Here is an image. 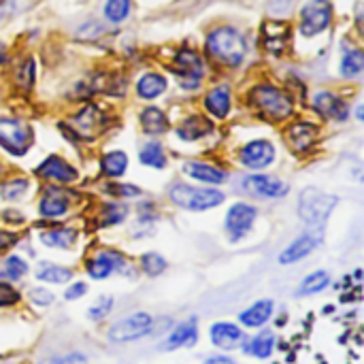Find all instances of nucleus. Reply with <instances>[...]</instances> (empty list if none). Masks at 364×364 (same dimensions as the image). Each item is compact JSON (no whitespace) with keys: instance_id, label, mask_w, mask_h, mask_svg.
Listing matches in <instances>:
<instances>
[{"instance_id":"32","label":"nucleus","mask_w":364,"mask_h":364,"mask_svg":"<svg viewBox=\"0 0 364 364\" xmlns=\"http://www.w3.org/2000/svg\"><path fill=\"white\" fill-rule=\"evenodd\" d=\"M128 166V156L124 151H111L102 158V173L107 177H119Z\"/></svg>"},{"instance_id":"5","label":"nucleus","mask_w":364,"mask_h":364,"mask_svg":"<svg viewBox=\"0 0 364 364\" xmlns=\"http://www.w3.org/2000/svg\"><path fill=\"white\" fill-rule=\"evenodd\" d=\"M149 333H151V316L139 311V314H132V316L119 320L117 324H113L109 331V339L113 343H128V341H136Z\"/></svg>"},{"instance_id":"34","label":"nucleus","mask_w":364,"mask_h":364,"mask_svg":"<svg viewBox=\"0 0 364 364\" xmlns=\"http://www.w3.org/2000/svg\"><path fill=\"white\" fill-rule=\"evenodd\" d=\"M364 68V55L363 51L354 49V51H348L341 60V73L346 77H358Z\"/></svg>"},{"instance_id":"14","label":"nucleus","mask_w":364,"mask_h":364,"mask_svg":"<svg viewBox=\"0 0 364 364\" xmlns=\"http://www.w3.org/2000/svg\"><path fill=\"white\" fill-rule=\"evenodd\" d=\"M124 260L115 252H100L94 258L87 260V275L92 279H107L117 267H122Z\"/></svg>"},{"instance_id":"27","label":"nucleus","mask_w":364,"mask_h":364,"mask_svg":"<svg viewBox=\"0 0 364 364\" xmlns=\"http://www.w3.org/2000/svg\"><path fill=\"white\" fill-rule=\"evenodd\" d=\"M136 90H139V96H143V98L151 100V98L160 96V94L166 90V79H164L162 75H156V73L143 75V77L139 79Z\"/></svg>"},{"instance_id":"24","label":"nucleus","mask_w":364,"mask_h":364,"mask_svg":"<svg viewBox=\"0 0 364 364\" xmlns=\"http://www.w3.org/2000/svg\"><path fill=\"white\" fill-rule=\"evenodd\" d=\"M141 124H143V130L149 134H162L168 130V119L158 107H147L141 113Z\"/></svg>"},{"instance_id":"22","label":"nucleus","mask_w":364,"mask_h":364,"mask_svg":"<svg viewBox=\"0 0 364 364\" xmlns=\"http://www.w3.org/2000/svg\"><path fill=\"white\" fill-rule=\"evenodd\" d=\"M209 132H211V122L200 115H192V117L183 119L181 126L177 128V136L183 141H198V139L207 136Z\"/></svg>"},{"instance_id":"28","label":"nucleus","mask_w":364,"mask_h":364,"mask_svg":"<svg viewBox=\"0 0 364 364\" xmlns=\"http://www.w3.org/2000/svg\"><path fill=\"white\" fill-rule=\"evenodd\" d=\"M288 136H290L292 145H294L299 151H303V149H307V147L314 143V139H316V128H314L311 124H307V122H301V124H294V126L288 130Z\"/></svg>"},{"instance_id":"4","label":"nucleus","mask_w":364,"mask_h":364,"mask_svg":"<svg viewBox=\"0 0 364 364\" xmlns=\"http://www.w3.org/2000/svg\"><path fill=\"white\" fill-rule=\"evenodd\" d=\"M252 102L271 119H286L292 113V100L273 85H260L252 92Z\"/></svg>"},{"instance_id":"16","label":"nucleus","mask_w":364,"mask_h":364,"mask_svg":"<svg viewBox=\"0 0 364 364\" xmlns=\"http://www.w3.org/2000/svg\"><path fill=\"white\" fill-rule=\"evenodd\" d=\"M320 243V237L318 235H303L299 237L296 241H292L279 256V262L282 264H294L299 260H303L305 256H309Z\"/></svg>"},{"instance_id":"35","label":"nucleus","mask_w":364,"mask_h":364,"mask_svg":"<svg viewBox=\"0 0 364 364\" xmlns=\"http://www.w3.org/2000/svg\"><path fill=\"white\" fill-rule=\"evenodd\" d=\"M141 269H143L149 277H156V275H160V273L166 269V260H164L160 254L149 252V254H143V256H141Z\"/></svg>"},{"instance_id":"29","label":"nucleus","mask_w":364,"mask_h":364,"mask_svg":"<svg viewBox=\"0 0 364 364\" xmlns=\"http://www.w3.org/2000/svg\"><path fill=\"white\" fill-rule=\"evenodd\" d=\"M139 160H141V164L151 166V168H164V164H166L164 149H162V145L156 143V141L143 145V149H141V154H139Z\"/></svg>"},{"instance_id":"42","label":"nucleus","mask_w":364,"mask_h":364,"mask_svg":"<svg viewBox=\"0 0 364 364\" xmlns=\"http://www.w3.org/2000/svg\"><path fill=\"white\" fill-rule=\"evenodd\" d=\"M30 299H32L36 305H41V307H47V305L53 301L51 292H47V290H43V288H34V290H30Z\"/></svg>"},{"instance_id":"17","label":"nucleus","mask_w":364,"mask_h":364,"mask_svg":"<svg viewBox=\"0 0 364 364\" xmlns=\"http://www.w3.org/2000/svg\"><path fill=\"white\" fill-rule=\"evenodd\" d=\"M100 124H102V113H100L96 107H92V105L85 107V109L73 119V128H75V132H77L81 139L94 136V134L98 132Z\"/></svg>"},{"instance_id":"19","label":"nucleus","mask_w":364,"mask_h":364,"mask_svg":"<svg viewBox=\"0 0 364 364\" xmlns=\"http://www.w3.org/2000/svg\"><path fill=\"white\" fill-rule=\"evenodd\" d=\"M271 316H273V303L269 299H264V301L254 303L250 309H245L239 316V320L245 328H260L271 320Z\"/></svg>"},{"instance_id":"33","label":"nucleus","mask_w":364,"mask_h":364,"mask_svg":"<svg viewBox=\"0 0 364 364\" xmlns=\"http://www.w3.org/2000/svg\"><path fill=\"white\" fill-rule=\"evenodd\" d=\"M36 277L41 282H49V284H66L73 277V273L64 267H58V264H41Z\"/></svg>"},{"instance_id":"45","label":"nucleus","mask_w":364,"mask_h":364,"mask_svg":"<svg viewBox=\"0 0 364 364\" xmlns=\"http://www.w3.org/2000/svg\"><path fill=\"white\" fill-rule=\"evenodd\" d=\"M17 241V237L15 235H11V232H4V230H0V252H4L6 247H11L13 243Z\"/></svg>"},{"instance_id":"44","label":"nucleus","mask_w":364,"mask_h":364,"mask_svg":"<svg viewBox=\"0 0 364 364\" xmlns=\"http://www.w3.org/2000/svg\"><path fill=\"white\" fill-rule=\"evenodd\" d=\"M111 192L113 194H119V196H124V198H134V196H139V188H134V186H111Z\"/></svg>"},{"instance_id":"11","label":"nucleus","mask_w":364,"mask_h":364,"mask_svg":"<svg viewBox=\"0 0 364 364\" xmlns=\"http://www.w3.org/2000/svg\"><path fill=\"white\" fill-rule=\"evenodd\" d=\"M275 160V147L269 141H252L241 149V162L247 168H267Z\"/></svg>"},{"instance_id":"40","label":"nucleus","mask_w":364,"mask_h":364,"mask_svg":"<svg viewBox=\"0 0 364 364\" xmlns=\"http://www.w3.org/2000/svg\"><path fill=\"white\" fill-rule=\"evenodd\" d=\"M17 301H19V292L13 286L0 282V307H11Z\"/></svg>"},{"instance_id":"6","label":"nucleus","mask_w":364,"mask_h":364,"mask_svg":"<svg viewBox=\"0 0 364 364\" xmlns=\"http://www.w3.org/2000/svg\"><path fill=\"white\" fill-rule=\"evenodd\" d=\"M331 17H333V6L328 0H311L305 4L301 15V32L305 36L320 34L328 28Z\"/></svg>"},{"instance_id":"20","label":"nucleus","mask_w":364,"mask_h":364,"mask_svg":"<svg viewBox=\"0 0 364 364\" xmlns=\"http://www.w3.org/2000/svg\"><path fill=\"white\" fill-rule=\"evenodd\" d=\"M183 173L196 181H203V183H224L228 179V175L211 164H200V162H186L183 164Z\"/></svg>"},{"instance_id":"21","label":"nucleus","mask_w":364,"mask_h":364,"mask_svg":"<svg viewBox=\"0 0 364 364\" xmlns=\"http://www.w3.org/2000/svg\"><path fill=\"white\" fill-rule=\"evenodd\" d=\"M198 339V328H196V320H188L183 324H179L166 339L164 350H177V348H188L194 346Z\"/></svg>"},{"instance_id":"47","label":"nucleus","mask_w":364,"mask_h":364,"mask_svg":"<svg viewBox=\"0 0 364 364\" xmlns=\"http://www.w3.org/2000/svg\"><path fill=\"white\" fill-rule=\"evenodd\" d=\"M4 60H6V49H4V45L0 43V64H2Z\"/></svg>"},{"instance_id":"36","label":"nucleus","mask_w":364,"mask_h":364,"mask_svg":"<svg viewBox=\"0 0 364 364\" xmlns=\"http://www.w3.org/2000/svg\"><path fill=\"white\" fill-rule=\"evenodd\" d=\"M128 11H130V0H107L105 4V15L109 21H122L128 17Z\"/></svg>"},{"instance_id":"31","label":"nucleus","mask_w":364,"mask_h":364,"mask_svg":"<svg viewBox=\"0 0 364 364\" xmlns=\"http://www.w3.org/2000/svg\"><path fill=\"white\" fill-rule=\"evenodd\" d=\"M328 284H331V275H328L326 271H316V273H311L309 277H305V282H303L301 288H299V294H301V296L318 294V292H322Z\"/></svg>"},{"instance_id":"43","label":"nucleus","mask_w":364,"mask_h":364,"mask_svg":"<svg viewBox=\"0 0 364 364\" xmlns=\"http://www.w3.org/2000/svg\"><path fill=\"white\" fill-rule=\"evenodd\" d=\"M87 292V286L83 284V282H77V284H73L68 290H66V301H75V299H81L83 294Z\"/></svg>"},{"instance_id":"37","label":"nucleus","mask_w":364,"mask_h":364,"mask_svg":"<svg viewBox=\"0 0 364 364\" xmlns=\"http://www.w3.org/2000/svg\"><path fill=\"white\" fill-rule=\"evenodd\" d=\"M4 271H6V277L9 279L17 282V279H21L28 273V264L19 256H9L6 262H4Z\"/></svg>"},{"instance_id":"46","label":"nucleus","mask_w":364,"mask_h":364,"mask_svg":"<svg viewBox=\"0 0 364 364\" xmlns=\"http://www.w3.org/2000/svg\"><path fill=\"white\" fill-rule=\"evenodd\" d=\"M205 364H235V360L228 358V356H213V358H209Z\"/></svg>"},{"instance_id":"12","label":"nucleus","mask_w":364,"mask_h":364,"mask_svg":"<svg viewBox=\"0 0 364 364\" xmlns=\"http://www.w3.org/2000/svg\"><path fill=\"white\" fill-rule=\"evenodd\" d=\"M209 337H211V343L220 350H235L245 341L243 331L230 322H215L209 331Z\"/></svg>"},{"instance_id":"38","label":"nucleus","mask_w":364,"mask_h":364,"mask_svg":"<svg viewBox=\"0 0 364 364\" xmlns=\"http://www.w3.org/2000/svg\"><path fill=\"white\" fill-rule=\"evenodd\" d=\"M26 188H28V183L23 179H13V181H6L2 186V194L9 200H17V198H21L26 194Z\"/></svg>"},{"instance_id":"26","label":"nucleus","mask_w":364,"mask_h":364,"mask_svg":"<svg viewBox=\"0 0 364 364\" xmlns=\"http://www.w3.org/2000/svg\"><path fill=\"white\" fill-rule=\"evenodd\" d=\"M243 350H245L247 354L256 356V358H269V356L273 354V350H275V337H273L271 331H262V333L256 335V337L250 341V346H245Z\"/></svg>"},{"instance_id":"13","label":"nucleus","mask_w":364,"mask_h":364,"mask_svg":"<svg viewBox=\"0 0 364 364\" xmlns=\"http://www.w3.org/2000/svg\"><path fill=\"white\" fill-rule=\"evenodd\" d=\"M314 107H316V111L322 113L324 117H331V119H337V122H343V119H348V115H350L348 105H346L337 94H333V92H320V94H316Z\"/></svg>"},{"instance_id":"10","label":"nucleus","mask_w":364,"mask_h":364,"mask_svg":"<svg viewBox=\"0 0 364 364\" xmlns=\"http://www.w3.org/2000/svg\"><path fill=\"white\" fill-rule=\"evenodd\" d=\"M243 188L262 198H282L288 194V186L271 175H252L243 181Z\"/></svg>"},{"instance_id":"2","label":"nucleus","mask_w":364,"mask_h":364,"mask_svg":"<svg viewBox=\"0 0 364 364\" xmlns=\"http://www.w3.org/2000/svg\"><path fill=\"white\" fill-rule=\"evenodd\" d=\"M171 200L183 209H190V211H205V209H213L218 205L224 203V194L218 192V190H198V188H192V186H186V183H175L171 186V192H168Z\"/></svg>"},{"instance_id":"9","label":"nucleus","mask_w":364,"mask_h":364,"mask_svg":"<svg viewBox=\"0 0 364 364\" xmlns=\"http://www.w3.org/2000/svg\"><path fill=\"white\" fill-rule=\"evenodd\" d=\"M175 70L179 75V83L186 87V90H192L198 85L200 77H203V62L200 58L190 51V49H183L177 53V60H175Z\"/></svg>"},{"instance_id":"18","label":"nucleus","mask_w":364,"mask_h":364,"mask_svg":"<svg viewBox=\"0 0 364 364\" xmlns=\"http://www.w3.org/2000/svg\"><path fill=\"white\" fill-rule=\"evenodd\" d=\"M68 211V196L62 190H47L38 203V213L43 218H60Z\"/></svg>"},{"instance_id":"15","label":"nucleus","mask_w":364,"mask_h":364,"mask_svg":"<svg viewBox=\"0 0 364 364\" xmlns=\"http://www.w3.org/2000/svg\"><path fill=\"white\" fill-rule=\"evenodd\" d=\"M36 173H38L41 177H45V179L60 181V183H68V181H73V179H77V171H75L68 162H64L62 158H55V156L47 158V160L36 168Z\"/></svg>"},{"instance_id":"8","label":"nucleus","mask_w":364,"mask_h":364,"mask_svg":"<svg viewBox=\"0 0 364 364\" xmlns=\"http://www.w3.org/2000/svg\"><path fill=\"white\" fill-rule=\"evenodd\" d=\"M254 220H256V209L252 205H245V203L232 205L226 213V230H228L230 239L239 241L241 237H245L250 232Z\"/></svg>"},{"instance_id":"39","label":"nucleus","mask_w":364,"mask_h":364,"mask_svg":"<svg viewBox=\"0 0 364 364\" xmlns=\"http://www.w3.org/2000/svg\"><path fill=\"white\" fill-rule=\"evenodd\" d=\"M111 307H113V299H111V296H102V299H98V303H96L94 307H90L87 316H90L92 320H102L105 316H109Z\"/></svg>"},{"instance_id":"1","label":"nucleus","mask_w":364,"mask_h":364,"mask_svg":"<svg viewBox=\"0 0 364 364\" xmlns=\"http://www.w3.org/2000/svg\"><path fill=\"white\" fill-rule=\"evenodd\" d=\"M207 51L215 60L237 66L243 62L247 47H245V38L235 28H218L207 38Z\"/></svg>"},{"instance_id":"25","label":"nucleus","mask_w":364,"mask_h":364,"mask_svg":"<svg viewBox=\"0 0 364 364\" xmlns=\"http://www.w3.org/2000/svg\"><path fill=\"white\" fill-rule=\"evenodd\" d=\"M77 239V232L73 228H53V230H47L41 235V243L47 245V247H60V250H66L75 243Z\"/></svg>"},{"instance_id":"41","label":"nucleus","mask_w":364,"mask_h":364,"mask_svg":"<svg viewBox=\"0 0 364 364\" xmlns=\"http://www.w3.org/2000/svg\"><path fill=\"white\" fill-rule=\"evenodd\" d=\"M124 218H126V211H124L122 207H117V205H111V207H107V209H105L102 224H107V226H111V224H119Z\"/></svg>"},{"instance_id":"7","label":"nucleus","mask_w":364,"mask_h":364,"mask_svg":"<svg viewBox=\"0 0 364 364\" xmlns=\"http://www.w3.org/2000/svg\"><path fill=\"white\" fill-rule=\"evenodd\" d=\"M0 143L13 154H23L30 143V128L19 119H0Z\"/></svg>"},{"instance_id":"48","label":"nucleus","mask_w":364,"mask_h":364,"mask_svg":"<svg viewBox=\"0 0 364 364\" xmlns=\"http://www.w3.org/2000/svg\"><path fill=\"white\" fill-rule=\"evenodd\" d=\"M43 364H66L64 360H60V358H51V360H45Z\"/></svg>"},{"instance_id":"3","label":"nucleus","mask_w":364,"mask_h":364,"mask_svg":"<svg viewBox=\"0 0 364 364\" xmlns=\"http://www.w3.org/2000/svg\"><path fill=\"white\" fill-rule=\"evenodd\" d=\"M337 205V198L331 194H322L320 190H305L299 198V209H301V218L311 224V226H320L326 222V218L331 215L333 207Z\"/></svg>"},{"instance_id":"30","label":"nucleus","mask_w":364,"mask_h":364,"mask_svg":"<svg viewBox=\"0 0 364 364\" xmlns=\"http://www.w3.org/2000/svg\"><path fill=\"white\" fill-rule=\"evenodd\" d=\"M288 38V28L284 23H267L264 26V45L271 51H282Z\"/></svg>"},{"instance_id":"23","label":"nucleus","mask_w":364,"mask_h":364,"mask_svg":"<svg viewBox=\"0 0 364 364\" xmlns=\"http://www.w3.org/2000/svg\"><path fill=\"white\" fill-rule=\"evenodd\" d=\"M205 107L215 117H226L230 111V90L228 87H215L207 94Z\"/></svg>"}]
</instances>
